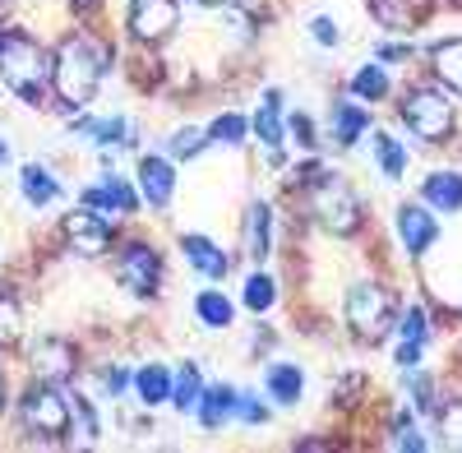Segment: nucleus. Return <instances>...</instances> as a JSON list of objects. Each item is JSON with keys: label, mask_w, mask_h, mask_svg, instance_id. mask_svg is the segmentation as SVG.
Listing matches in <instances>:
<instances>
[{"label": "nucleus", "mask_w": 462, "mask_h": 453, "mask_svg": "<svg viewBox=\"0 0 462 453\" xmlns=\"http://www.w3.org/2000/svg\"><path fill=\"white\" fill-rule=\"evenodd\" d=\"M102 74H106V51L97 42L79 32L60 37V47L51 51V93L60 97L65 111H84L97 97Z\"/></svg>", "instance_id": "1"}, {"label": "nucleus", "mask_w": 462, "mask_h": 453, "mask_svg": "<svg viewBox=\"0 0 462 453\" xmlns=\"http://www.w3.org/2000/svg\"><path fill=\"white\" fill-rule=\"evenodd\" d=\"M0 84H5L19 102H28V106L47 102L51 51L37 42L28 28H5L0 32Z\"/></svg>", "instance_id": "2"}, {"label": "nucleus", "mask_w": 462, "mask_h": 453, "mask_svg": "<svg viewBox=\"0 0 462 453\" xmlns=\"http://www.w3.org/2000/svg\"><path fill=\"white\" fill-rule=\"evenodd\" d=\"M398 121H402L420 143H444V139L453 134V125H457V102H453V93L439 88V84H416V88H407L402 102H398Z\"/></svg>", "instance_id": "3"}, {"label": "nucleus", "mask_w": 462, "mask_h": 453, "mask_svg": "<svg viewBox=\"0 0 462 453\" xmlns=\"http://www.w3.org/2000/svg\"><path fill=\"white\" fill-rule=\"evenodd\" d=\"M305 185H310V213L324 232H333V236H356L361 232V222H365L361 199L337 171H315Z\"/></svg>", "instance_id": "4"}, {"label": "nucleus", "mask_w": 462, "mask_h": 453, "mask_svg": "<svg viewBox=\"0 0 462 453\" xmlns=\"http://www.w3.org/2000/svg\"><path fill=\"white\" fill-rule=\"evenodd\" d=\"M342 315H346V328H352L361 343H379V337H389V333H393V319H398L389 287H379V282H356V287H346Z\"/></svg>", "instance_id": "5"}, {"label": "nucleus", "mask_w": 462, "mask_h": 453, "mask_svg": "<svg viewBox=\"0 0 462 453\" xmlns=\"http://www.w3.org/2000/svg\"><path fill=\"white\" fill-rule=\"evenodd\" d=\"M19 421L28 435H42V439H65L69 426H74V407L69 398L60 393V384H47L37 380L23 398H19Z\"/></svg>", "instance_id": "6"}, {"label": "nucleus", "mask_w": 462, "mask_h": 453, "mask_svg": "<svg viewBox=\"0 0 462 453\" xmlns=\"http://www.w3.org/2000/svg\"><path fill=\"white\" fill-rule=\"evenodd\" d=\"M116 282H121L130 296H152L162 282V254L148 241H125L116 250Z\"/></svg>", "instance_id": "7"}, {"label": "nucleus", "mask_w": 462, "mask_h": 453, "mask_svg": "<svg viewBox=\"0 0 462 453\" xmlns=\"http://www.w3.org/2000/svg\"><path fill=\"white\" fill-rule=\"evenodd\" d=\"M125 28L139 47H162L180 28V0H130Z\"/></svg>", "instance_id": "8"}, {"label": "nucleus", "mask_w": 462, "mask_h": 453, "mask_svg": "<svg viewBox=\"0 0 462 453\" xmlns=\"http://www.w3.org/2000/svg\"><path fill=\"white\" fill-rule=\"evenodd\" d=\"M60 232H65L69 250H74V254H84V259H97V254H106V250L116 245V232H111V222H106L102 213L84 208V204L65 213Z\"/></svg>", "instance_id": "9"}, {"label": "nucleus", "mask_w": 462, "mask_h": 453, "mask_svg": "<svg viewBox=\"0 0 462 453\" xmlns=\"http://www.w3.org/2000/svg\"><path fill=\"white\" fill-rule=\"evenodd\" d=\"M28 365H32L37 380L65 384V380H74V370H79V352H74V343H65V337H37Z\"/></svg>", "instance_id": "10"}, {"label": "nucleus", "mask_w": 462, "mask_h": 453, "mask_svg": "<svg viewBox=\"0 0 462 453\" xmlns=\"http://www.w3.org/2000/svg\"><path fill=\"white\" fill-rule=\"evenodd\" d=\"M393 226H398V241H402L407 259H420V254H426V250L439 241L435 208H426V204H402L398 217H393Z\"/></svg>", "instance_id": "11"}, {"label": "nucleus", "mask_w": 462, "mask_h": 453, "mask_svg": "<svg viewBox=\"0 0 462 453\" xmlns=\"http://www.w3.org/2000/svg\"><path fill=\"white\" fill-rule=\"evenodd\" d=\"M84 208H93V213H111V217H130V213H139V195L130 190V180L125 176H116V171H106L97 185H88L84 190Z\"/></svg>", "instance_id": "12"}, {"label": "nucleus", "mask_w": 462, "mask_h": 453, "mask_svg": "<svg viewBox=\"0 0 462 453\" xmlns=\"http://www.w3.org/2000/svg\"><path fill=\"white\" fill-rule=\"evenodd\" d=\"M139 199L148 204V208H171V199H176V167L167 162V158H139Z\"/></svg>", "instance_id": "13"}, {"label": "nucleus", "mask_w": 462, "mask_h": 453, "mask_svg": "<svg viewBox=\"0 0 462 453\" xmlns=\"http://www.w3.org/2000/svg\"><path fill=\"white\" fill-rule=\"evenodd\" d=\"M250 130L259 134V143L273 153V167H282V143H287V125H282V93L268 88L259 97V111L250 116Z\"/></svg>", "instance_id": "14"}, {"label": "nucleus", "mask_w": 462, "mask_h": 453, "mask_svg": "<svg viewBox=\"0 0 462 453\" xmlns=\"http://www.w3.org/2000/svg\"><path fill=\"white\" fill-rule=\"evenodd\" d=\"M241 250H245V259H254V263H263L268 254H273V208L259 204V199L245 208V222H241Z\"/></svg>", "instance_id": "15"}, {"label": "nucleus", "mask_w": 462, "mask_h": 453, "mask_svg": "<svg viewBox=\"0 0 462 453\" xmlns=\"http://www.w3.org/2000/svg\"><path fill=\"white\" fill-rule=\"evenodd\" d=\"M180 254H185L189 269H195L199 278H208V282H222V278L231 273V259L217 250V241H208V236H199V232L180 236Z\"/></svg>", "instance_id": "16"}, {"label": "nucleus", "mask_w": 462, "mask_h": 453, "mask_svg": "<svg viewBox=\"0 0 462 453\" xmlns=\"http://www.w3.org/2000/svg\"><path fill=\"white\" fill-rule=\"evenodd\" d=\"M263 393L273 398L278 407H296L305 393V370L296 361H273L263 370Z\"/></svg>", "instance_id": "17"}, {"label": "nucleus", "mask_w": 462, "mask_h": 453, "mask_svg": "<svg viewBox=\"0 0 462 453\" xmlns=\"http://www.w3.org/2000/svg\"><path fill=\"white\" fill-rule=\"evenodd\" d=\"M430 74L439 88L462 97V37H444V42L430 47Z\"/></svg>", "instance_id": "18"}, {"label": "nucleus", "mask_w": 462, "mask_h": 453, "mask_svg": "<svg viewBox=\"0 0 462 453\" xmlns=\"http://www.w3.org/2000/svg\"><path fill=\"white\" fill-rule=\"evenodd\" d=\"M236 389L231 384H208L204 393H199V407H195V417H199V426L204 430H222L231 417H236Z\"/></svg>", "instance_id": "19"}, {"label": "nucleus", "mask_w": 462, "mask_h": 453, "mask_svg": "<svg viewBox=\"0 0 462 453\" xmlns=\"http://www.w3.org/2000/svg\"><path fill=\"white\" fill-rule=\"evenodd\" d=\"M420 199L435 213H457L462 208V171H430L420 180Z\"/></svg>", "instance_id": "20"}, {"label": "nucleus", "mask_w": 462, "mask_h": 453, "mask_svg": "<svg viewBox=\"0 0 462 453\" xmlns=\"http://www.w3.org/2000/svg\"><path fill=\"white\" fill-rule=\"evenodd\" d=\"M370 130V111L361 102H337L333 106V143L337 148H356Z\"/></svg>", "instance_id": "21"}, {"label": "nucleus", "mask_w": 462, "mask_h": 453, "mask_svg": "<svg viewBox=\"0 0 462 453\" xmlns=\"http://www.w3.org/2000/svg\"><path fill=\"white\" fill-rule=\"evenodd\" d=\"M19 190H23V199H28L32 208H47V204H56V199H60V180H56L47 167L28 162V167L19 171Z\"/></svg>", "instance_id": "22"}, {"label": "nucleus", "mask_w": 462, "mask_h": 453, "mask_svg": "<svg viewBox=\"0 0 462 453\" xmlns=\"http://www.w3.org/2000/svg\"><path fill=\"white\" fill-rule=\"evenodd\" d=\"M134 393H139L143 407H162V402H171V370L158 365V361H148V365L134 374Z\"/></svg>", "instance_id": "23"}, {"label": "nucleus", "mask_w": 462, "mask_h": 453, "mask_svg": "<svg viewBox=\"0 0 462 453\" xmlns=\"http://www.w3.org/2000/svg\"><path fill=\"white\" fill-rule=\"evenodd\" d=\"M69 130L84 134V139H93V143H102V148H111V143H121V148L134 143V130H130L125 116H111V121H88V116H84V121H74Z\"/></svg>", "instance_id": "24"}, {"label": "nucleus", "mask_w": 462, "mask_h": 453, "mask_svg": "<svg viewBox=\"0 0 462 453\" xmlns=\"http://www.w3.org/2000/svg\"><path fill=\"white\" fill-rule=\"evenodd\" d=\"M370 148H374L379 171L389 176V180H402V176H407V148H402V139H393L389 130H374Z\"/></svg>", "instance_id": "25"}, {"label": "nucleus", "mask_w": 462, "mask_h": 453, "mask_svg": "<svg viewBox=\"0 0 462 453\" xmlns=\"http://www.w3.org/2000/svg\"><path fill=\"white\" fill-rule=\"evenodd\" d=\"M195 319L204 328H231V324H236V306H231L217 287H208V291L195 296Z\"/></svg>", "instance_id": "26"}, {"label": "nucleus", "mask_w": 462, "mask_h": 453, "mask_svg": "<svg viewBox=\"0 0 462 453\" xmlns=\"http://www.w3.org/2000/svg\"><path fill=\"white\" fill-rule=\"evenodd\" d=\"M352 97L356 102H383L389 97V69L383 65H361L352 74Z\"/></svg>", "instance_id": "27"}, {"label": "nucleus", "mask_w": 462, "mask_h": 453, "mask_svg": "<svg viewBox=\"0 0 462 453\" xmlns=\"http://www.w3.org/2000/svg\"><path fill=\"white\" fill-rule=\"evenodd\" d=\"M199 393H204L199 365H195V361H185V370L171 380V407H176V411H195V407H199Z\"/></svg>", "instance_id": "28"}, {"label": "nucleus", "mask_w": 462, "mask_h": 453, "mask_svg": "<svg viewBox=\"0 0 462 453\" xmlns=\"http://www.w3.org/2000/svg\"><path fill=\"white\" fill-rule=\"evenodd\" d=\"M365 10L379 28L389 32H411V5L407 0H365Z\"/></svg>", "instance_id": "29"}, {"label": "nucleus", "mask_w": 462, "mask_h": 453, "mask_svg": "<svg viewBox=\"0 0 462 453\" xmlns=\"http://www.w3.org/2000/svg\"><path fill=\"white\" fill-rule=\"evenodd\" d=\"M245 134H250V121L241 116V111H222V116L208 125V143H217V148H241Z\"/></svg>", "instance_id": "30"}, {"label": "nucleus", "mask_w": 462, "mask_h": 453, "mask_svg": "<svg viewBox=\"0 0 462 453\" xmlns=\"http://www.w3.org/2000/svg\"><path fill=\"white\" fill-rule=\"evenodd\" d=\"M435 426H439V444L453 448V453H462V398L435 407Z\"/></svg>", "instance_id": "31"}, {"label": "nucleus", "mask_w": 462, "mask_h": 453, "mask_svg": "<svg viewBox=\"0 0 462 453\" xmlns=\"http://www.w3.org/2000/svg\"><path fill=\"white\" fill-rule=\"evenodd\" d=\"M241 300H245V310H254V315L273 310V300H278V282L268 278V273H250V278H245V291H241Z\"/></svg>", "instance_id": "32"}, {"label": "nucleus", "mask_w": 462, "mask_h": 453, "mask_svg": "<svg viewBox=\"0 0 462 453\" xmlns=\"http://www.w3.org/2000/svg\"><path fill=\"white\" fill-rule=\"evenodd\" d=\"M23 333V306L14 291H0V347H14Z\"/></svg>", "instance_id": "33"}, {"label": "nucleus", "mask_w": 462, "mask_h": 453, "mask_svg": "<svg viewBox=\"0 0 462 453\" xmlns=\"http://www.w3.org/2000/svg\"><path fill=\"white\" fill-rule=\"evenodd\" d=\"M208 148V130H195V125H180V130H171V139H167V153L171 158H199Z\"/></svg>", "instance_id": "34"}, {"label": "nucleus", "mask_w": 462, "mask_h": 453, "mask_svg": "<svg viewBox=\"0 0 462 453\" xmlns=\"http://www.w3.org/2000/svg\"><path fill=\"white\" fill-rule=\"evenodd\" d=\"M393 328L402 333V343H420V347L430 343V315H426V306H407V310L393 319Z\"/></svg>", "instance_id": "35"}, {"label": "nucleus", "mask_w": 462, "mask_h": 453, "mask_svg": "<svg viewBox=\"0 0 462 453\" xmlns=\"http://www.w3.org/2000/svg\"><path fill=\"white\" fill-rule=\"evenodd\" d=\"M393 448H407V453H426L430 448V439L420 435L416 426H411V417H398L393 421Z\"/></svg>", "instance_id": "36"}, {"label": "nucleus", "mask_w": 462, "mask_h": 453, "mask_svg": "<svg viewBox=\"0 0 462 453\" xmlns=\"http://www.w3.org/2000/svg\"><path fill=\"white\" fill-rule=\"evenodd\" d=\"M411 374V402H416V411H435L439 402H435V384H430V374H416V370H407Z\"/></svg>", "instance_id": "37"}, {"label": "nucleus", "mask_w": 462, "mask_h": 453, "mask_svg": "<svg viewBox=\"0 0 462 453\" xmlns=\"http://www.w3.org/2000/svg\"><path fill=\"white\" fill-rule=\"evenodd\" d=\"M69 407H74V421H79V435H84V439H97L102 426H97V411L88 407V398H74Z\"/></svg>", "instance_id": "38"}, {"label": "nucleus", "mask_w": 462, "mask_h": 453, "mask_svg": "<svg viewBox=\"0 0 462 453\" xmlns=\"http://www.w3.org/2000/svg\"><path fill=\"white\" fill-rule=\"evenodd\" d=\"M236 421H245V426H263V421H268V407H263L259 398L241 393V398H236Z\"/></svg>", "instance_id": "39"}, {"label": "nucleus", "mask_w": 462, "mask_h": 453, "mask_svg": "<svg viewBox=\"0 0 462 453\" xmlns=\"http://www.w3.org/2000/svg\"><path fill=\"white\" fill-rule=\"evenodd\" d=\"M97 380H102V393H106V398H121L125 384H130V374H125L121 365H102V370H97Z\"/></svg>", "instance_id": "40"}, {"label": "nucleus", "mask_w": 462, "mask_h": 453, "mask_svg": "<svg viewBox=\"0 0 462 453\" xmlns=\"http://www.w3.org/2000/svg\"><path fill=\"white\" fill-rule=\"evenodd\" d=\"M310 37L319 47H337L342 42V28H337V19H328V14H319L315 23H310Z\"/></svg>", "instance_id": "41"}, {"label": "nucleus", "mask_w": 462, "mask_h": 453, "mask_svg": "<svg viewBox=\"0 0 462 453\" xmlns=\"http://www.w3.org/2000/svg\"><path fill=\"white\" fill-rule=\"evenodd\" d=\"M287 130L296 134V143H300V148H315V143H319V139H315V125H310V116H300V111H296V116L287 121Z\"/></svg>", "instance_id": "42"}, {"label": "nucleus", "mask_w": 462, "mask_h": 453, "mask_svg": "<svg viewBox=\"0 0 462 453\" xmlns=\"http://www.w3.org/2000/svg\"><path fill=\"white\" fill-rule=\"evenodd\" d=\"M420 352H426L420 343H402L398 347V370H420Z\"/></svg>", "instance_id": "43"}, {"label": "nucleus", "mask_w": 462, "mask_h": 453, "mask_svg": "<svg viewBox=\"0 0 462 453\" xmlns=\"http://www.w3.org/2000/svg\"><path fill=\"white\" fill-rule=\"evenodd\" d=\"M411 56V47L407 42H393V47H379V60H407Z\"/></svg>", "instance_id": "44"}, {"label": "nucleus", "mask_w": 462, "mask_h": 453, "mask_svg": "<svg viewBox=\"0 0 462 453\" xmlns=\"http://www.w3.org/2000/svg\"><path fill=\"white\" fill-rule=\"evenodd\" d=\"M195 5H204V10H236V5H245V0H195Z\"/></svg>", "instance_id": "45"}, {"label": "nucleus", "mask_w": 462, "mask_h": 453, "mask_svg": "<svg viewBox=\"0 0 462 453\" xmlns=\"http://www.w3.org/2000/svg\"><path fill=\"white\" fill-rule=\"evenodd\" d=\"M69 5H74V14H93L102 0H69Z\"/></svg>", "instance_id": "46"}, {"label": "nucleus", "mask_w": 462, "mask_h": 453, "mask_svg": "<svg viewBox=\"0 0 462 453\" xmlns=\"http://www.w3.org/2000/svg\"><path fill=\"white\" fill-rule=\"evenodd\" d=\"M5 393H10V384H5V365H0V407H5Z\"/></svg>", "instance_id": "47"}, {"label": "nucleus", "mask_w": 462, "mask_h": 453, "mask_svg": "<svg viewBox=\"0 0 462 453\" xmlns=\"http://www.w3.org/2000/svg\"><path fill=\"white\" fill-rule=\"evenodd\" d=\"M5 162H10V143H5V139H0V167H5Z\"/></svg>", "instance_id": "48"}]
</instances>
